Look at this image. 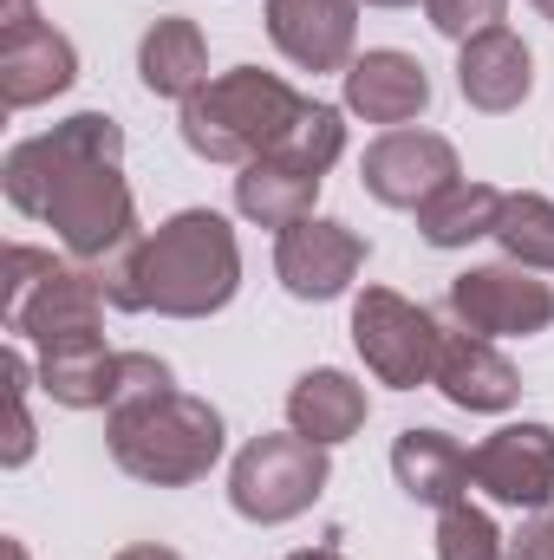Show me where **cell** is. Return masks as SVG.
<instances>
[{"mask_svg": "<svg viewBox=\"0 0 554 560\" xmlns=\"http://www.w3.org/2000/svg\"><path fill=\"white\" fill-rule=\"evenodd\" d=\"M359 268H366V235H353L346 222H326V215L280 229L275 242V275L293 300H339Z\"/></svg>", "mask_w": 554, "mask_h": 560, "instance_id": "cell-12", "label": "cell"}, {"mask_svg": "<svg viewBox=\"0 0 554 560\" xmlns=\"http://www.w3.org/2000/svg\"><path fill=\"white\" fill-rule=\"evenodd\" d=\"M496 215H503V189L457 176L443 196H430V202L417 209V235H424L430 248H470V242L496 235Z\"/></svg>", "mask_w": 554, "mask_h": 560, "instance_id": "cell-22", "label": "cell"}, {"mask_svg": "<svg viewBox=\"0 0 554 560\" xmlns=\"http://www.w3.org/2000/svg\"><path fill=\"white\" fill-rule=\"evenodd\" d=\"M0 555H7V560H26V548H20V541H7V548H0Z\"/></svg>", "mask_w": 554, "mask_h": 560, "instance_id": "cell-30", "label": "cell"}, {"mask_svg": "<svg viewBox=\"0 0 554 560\" xmlns=\"http://www.w3.org/2000/svg\"><path fill=\"white\" fill-rule=\"evenodd\" d=\"M0 189L20 215L46 222L79 268H105L138 242V202L125 183V131L105 112H79L0 163Z\"/></svg>", "mask_w": 554, "mask_h": 560, "instance_id": "cell-1", "label": "cell"}, {"mask_svg": "<svg viewBox=\"0 0 554 560\" xmlns=\"http://www.w3.org/2000/svg\"><path fill=\"white\" fill-rule=\"evenodd\" d=\"M300 112H307V98L287 79L262 72V66H235V72L209 79L196 98H183V143L203 163H235L242 170V163L268 156L300 125Z\"/></svg>", "mask_w": 554, "mask_h": 560, "instance_id": "cell-4", "label": "cell"}, {"mask_svg": "<svg viewBox=\"0 0 554 560\" xmlns=\"http://www.w3.org/2000/svg\"><path fill=\"white\" fill-rule=\"evenodd\" d=\"M457 150L437 131H385L359 156V183L385 202V209H424L430 196H443L457 183Z\"/></svg>", "mask_w": 554, "mask_h": 560, "instance_id": "cell-11", "label": "cell"}, {"mask_svg": "<svg viewBox=\"0 0 554 560\" xmlns=\"http://www.w3.org/2000/svg\"><path fill=\"white\" fill-rule=\"evenodd\" d=\"M105 300L125 313H163V319H209L242 287V248L235 229L216 209H183L163 229L138 235L118 261L99 268Z\"/></svg>", "mask_w": 554, "mask_h": 560, "instance_id": "cell-2", "label": "cell"}, {"mask_svg": "<svg viewBox=\"0 0 554 560\" xmlns=\"http://www.w3.org/2000/svg\"><path fill=\"white\" fill-rule=\"evenodd\" d=\"M457 92H463L476 112H489V118L516 112V105L535 92V59H529V46H522L509 26H489V33L463 39V52H457Z\"/></svg>", "mask_w": 554, "mask_h": 560, "instance_id": "cell-16", "label": "cell"}, {"mask_svg": "<svg viewBox=\"0 0 554 560\" xmlns=\"http://www.w3.org/2000/svg\"><path fill=\"white\" fill-rule=\"evenodd\" d=\"M366 7H412V0H366Z\"/></svg>", "mask_w": 554, "mask_h": 560, "instance_id": "cell-32", "label": "cell"}, {"mask_svg": "<svg viewBox=\"0 0 554 560\" xmlns=\"http://www.w3.org/2000/svg\"><path fill=\"white\" fill-rule=\"evenodd\" d=\"M353 346H359V359H366V372H372L379 385L417 392V385H430V372H437L443 332H437V319H430L417 300L392 293V287H366V293L353 300Z\"/></svg>", "mask_w": 554, "mask_h": 560, "instance_id": "cell-7", "label": "cell"}, {"mask_svg": "<svg viewBox=\"0 0 554 560\" xmlns=\"http://www.w3.org/2000/svg\"><path fill=\"white\" fill-rule=\"evenodd\" d=\"M450 319L483 339H529L554 319V287L535 268H470L450 280Z\"/></svg>", "mask_w": 554, "mask_h": 560, "instance_id": "cell-8", "label": "cell"}, {"mask_svg": "<svg viewBox=\"0 0 554 560\" xmlns=\"http://www.w3.org/2000/svg\"><path fill=\"white\" fill-rule=\"evenodd\" d=\"M118 560H183V555H170V548H125Z\"/></svg>", "mask_w": 554, "mask_h": 560, "instance_id": "cell-28", "label": "cell"}, {"mask_svg": "<svg viewBox=\"0 0 554 560\" xmlns=\"http://www.w3.org/2000/svg\"><path fill=\"white\" fill-rule=\"evenodd\" d=\"M320 183H326V176H313V170H300V163H287V156H255V163H242V176H235V209H242L249 222H262V229H293V222L313 215Z\"/></svg>", "mask_w": 554, "mask_h": 560, "instance_id": "cell-21", "label": "cell"}, {"mask_svg": "<svg viewBox=\"0 0 554 560\" xmlns=\"http://www.w3.org/2000/svg\"><path fill=\"white\" fill-rule=\"evenodd\" d=\"M118 385H125V352H112L105 332L39 352V392L53 405H66V411H112Z\"/></svg>", "mask_w": 554, "mask_h": 560, "instance_id": "cell-17", "label": "cell"}, {"mask_svg": "<svg viewBox=\"0 0 554 560\" xmlns=\"http://www.w3.org/2000/svg\"><path fill=\"white\" fill-rule=\"evenodd\" d=\"M0 372H7V450H0V463H7V469H20V463L33 456V418H26V359H20V352H7V359H0Z\"/></svg>", "mask_w": 554, "mask_h": 560, "instance_id": "cell-25", "label": "cell"}, {"mask_svg": "<svg viewBox=\"0 0 554 560\" xmlns=\"http://www.w3.org/2000/svg\"><path fill=\"white\" fill-rule=\"evenodd\" d=\"M437 560H509V541L496 535V522L470 502L437 509Z\"/></svg>", "mask_w": 554, "mask_h": 560, "instance_id": "cell-24", "label": "cell"}, {"mask_svg": "<svg viewBox=\"0 0 554 560\" xmlns=\"http://www.w3.org/2000/svg\"><path fill=\"white\" fill-rule=\"evenodd\" d=\"M138 79H143V92H157V98H196L209 85L203 26L183 20V13H163L138 46Z\"/></svg>", "mask_w": 554, "mask_h": 560, "instance_id": "cell-20", "label": "cell"}, {"mask_svg": "<svg viewBox=\"0 0 554 560\" xmlns=\"http://www.w3.org/2000/svg\"><path fill=\"white\" fill-rule=\"evenodd\" d=\"M105 436H112V463L138 482L157 489H189L216 469L222 456V411L209 398H189V392H157L138 405H118L105 411Z\"/></svg>", "mask_w": 554, "mask_h": 560, "instance_id": "cell-3", "label": "cell"}, {"mask_svg": "<svg viewBox=\"0 0 554 560\" xmlns=\"http://www.w3.org/2000/svg\"><path fill=\"white\" fill-rule=\"evenodd\" d=\"M0 319H7V332L33 339L39 352L66 346V339H99L105 332V280H99V268L53 261L46 248L13 242L7 268H0Z\"/></svg>", "mask_w": 554, "mask_h": 560, "instance_id": "cell-5", "label": "cell"}, {"mask_svg": "<svg viewBox=\"0 0 554 560\" xmlns=\"http://www.w3.org/2000/svg\"><path fill=\"white\" fill-rule=\"evenodd\" d=\"M470 482L503 509H549L554 502V430L549 423H509L470 450Z\"/></svg>", "mask_w": 554, "mask_h": 560, "instance_id": "cell-10", "label": "cell"}, {"mask_svg": "<svg viewBox=\"0 0 554 560\" xmlns=\"http://www.w3.org/2000/svg\"><path fill=\"white\" fill-rule=\"evenodd\" d=\"M268 39L300 72H346L359 46V0H268Z\"/></svg>", "mask_w": 554, "mask_h": 560, "instance_id": "cell-13", "label": "cell"}, {"mask_svg": "<svg viewBox=\"0 0 554 560\" xmlns=\"http://www.w3.org/2000/svg\"><path fill=\"white\" fill-rule=\"evenodd\" d=\"M287 560H346V555H333V548H300V555H287Z\"/></svg>", "mask_w": 554, "mask_h": 560, "instance_id": "cell-29", "label": "cell"}, {"mask_svg": "<svg viewBox=\"0 0 554 560\" xmlns=\"http://www.w3.org/2000/svg\"><path fill=\"white\" fill-rule=\"evenodd\" d=\"M535 13H542V20H554V0H535Z\"/></svg>", "mask_w": 554, "mask_h": 560, "instance_id": "cell-31", "label": "cell"}, {"mask_svg": "<svg viewBox=\"0 0 554 560\" xmlns=\"http://www.w3.org/2000/svg\"><path fill=\"white\" fill-rule=\"evenodd\" d=\"M424 13L443 39H476L489 26H503V0H424Z\"/></svg>", "mask_w": 554, "mask_h": 560, "instance_id": "cell-26", "label": "cell"}, {"mask_svg": "<svg viewBox=\"0 0 554 560\" xmlns=\"http://www.w3.org/2000/svg\"><path fill=\"white\" fill-rule=\"evenodd\" d=\"M424 105H430V72L417 66L412 52L379 46V52H366V59L346 66V112H359L366 125L405 131Z\"/></svg>", "mask_w": 554, "mask_h": 560, "instance_id": "cell-15", "label": "cell"}, {"mask_svg": "<svg viewBox=\"0 0 554 560\" xmlns=\"http://www.w3.org/2000/svg\"><path fill=\"white\" fill-rule=\"evenodd\" d=\"M509 560H554V509H535L522 535L509 541Z\"/></svg>", "mask_w": 554, "mask_h": 560, "instance_id": "cell-27", "label": "cell"}, {"mask_svg": "<svg viewBox=\"0 0 554 560\" xmlns=\"http://www.w3.org/2000/svg\"><path fill=\"white\" fill-rule=\"evenodd\" d=\"M326 476L333 469H326V450L320 443H307L300 430H287V436H268L262 430L235 456V469H229V502H235L242 522L280 528V522H293V515H307L320 502Z\"/></svg>", "mask_w": 554, "mask_h": 560, "instance_id": "cell-6", "label": "cell"}, {"mask_svg": "<svg viewBox=\"0 0 554 560\" xmlns=\"http://www.w3.org/2000/svg\"><path fill=\"white\" fill-rule=\"evenodd\" d=\"M366 411H372V405H366V385L346 378V372H333V365L300 372L293 392H287V423H293L307 443H320V450L359 436V430H366Z\"/></svg>", "mask_w": 554, "mask_h": 560, "instance_id": "cell-18", "label": "cell"}, {"mask_svg": "<svg viewBox=\"0 0 554 560\" xmlns=\"http://www.w3.org/2000/svg\"><path fill=\"white\" fill-rule=\"evenodd\" d=\"M430 385H437L457 411H509V405L522 398L516 365H509L483 332H463V326H457V332H443Z\"/></svg>", "mask_w": 554, "mask_h": 560, "instance_id": "cell-14", "label": "cell"}, {"mask_svg": "<svg viewBox=\"0 0 554 560\" xmlns=\"http://www.w3.org/2000/svg\"><path fill=\"white\" fill-rule=\"evenodd\" d=\"M496 242L516 268H535L549 275L554 268V202L522 189V196H503V215H496Z\"/></svg>", "mask_w": 554, "mask_h": 560, "instance_id": "cell-23", "label": "cell"}, {"mask_svg": "<svg viewBox=\"0 0 554 560\" xmlns=\"http://www.w3.org/2000/svg\"><path fill=\"white\" fill-rule=\"evenodd\" d=\"M72 79H79L72 39L59 26H46L33 13V0H7V20H0V98L13 112H26V105L59 98Z\"/></svg>", "mask_w": 554, "mask_h": 560, "instance_id": "cell-9", "label": "cell"}, {"mask_svg": "<svg viewBox=\"0 0 554 560\" xmlns=\"http://www.w3.org/2000/svg\"><path fill=\"white\" fill-rule=\"evenodd\" d=\"M392 476H399V489L424 502V509H450V502H463V489H470V450L457 443V436H443V430H405L399 443H392Z\"/></svg>", "mask_w": 554, "mask_h": 560, "instance_id": "cell-19", "label": "cell"}]
</instances>
